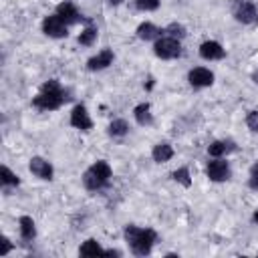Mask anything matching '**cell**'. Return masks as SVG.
<instances>
[{"label":"cell","mask_w":258,"mask_h":258,"mask_svg":"<svg viewBox=\"0 0 258 258\" xmlns=\"http://www.w3.org/2000/svg\"><path fill=\"white\" fill-rule=\"evenodd\" d=\"M64 101H69V97L62 85L56 79H48L46 83H42L38 95L32 99V107H36L38 111H56Z\"/></svg>","instance_id":"1"},{"label":"cell","mask_w":258,"mask_h":258,"mask_svg":"<svg viewBox=\"0 0 258 258\" xmlns=\"http://www.w3.org/2000/svg\"><path fill=\"white\" fill-rule=\"evenodd\" d=\"M159 34H163V30L157 28L153 22H141V24L137 26V36H139L141 40H155Z\"/></svg>","instance_id":"16"},{"label":"cell","mask_w":258,"mask_h":258,"mask_svg":"<svg viewBox=\"0 0 258 258\" xmlns=\"http://www.w3.org/2000/svg\"><path fill=\"white\" fill-rule=\"evenodd\" d=\"M187 81H189V85L196 87V89L210 87V85L214 83V73H212L210 69H206V67H196V69H191V71L187 73Z\"/></svg>","instance_id":"11"},{"label":"cell","mask_w":258,"mask_h":258,"mask_svg":"<svg viewBox=\"0 0 258 258\" xmlns=\"http://www.w3.org/2000/svg\"><path fill=\"white\" fill-rule=\"evenodd\" d=\"M28 169H30L32 175H36L38 179H44V181H50L52 175H54V169H52L50 161H46V159L40 157V155H34V157L30 159Z\"/></svg>","instance_id":"9"},{"label":"cell","mask_w":258,"mask_h":258,"mask_svg":"<svg viewBox=\"0 0 258 258\" xmlns=\"http://www.w3.org/2000/svg\"><path fill=\"white\" fill-rule=\"evenodd\" d=\"M67 26L69 24H64L58 18V14L44 16V20H42V32L46 36H50V38H67V34H69V28Z\"/></svg>","instance_id":"5"},{"label":"cell","mask_w":258,"mask_h":258,"mask_svg":"<svg viewBox=\"0 0 258 258\" xmlns=\"http://www.w3.org/2000/svg\"><path fill=\"white\" fill-rule=\"evenodd\" d=\"M252 81L258 85V71H254V73H252Z\"/></svg>","instance_id":"29"},{"label":"cell","mask_w":258,"mask_h":258,"mask_svg":"<svg viewBox=\"0 0 258 258\" xmlns=\"http://www.w3.org/2000/svg\"><path fill=\"white\" fill-rule=\"evenodd\" d=\"M54 14H58V18L64 22V24H77V22H81V20H87L79 10H77V6L73 4V2H69V0H64V2H60L58 6H56V12ZM89 22V20H87Z\"/></svg>","instance_id":"10"},{"label":"cell","mask_w":258,"mask_h":258,"mask_svg":"<svg viewBox=\"0 0 258 258\" xmlns=\"http://www.w3.org/2000/svg\"><path fill=\"white\" fill-rule=\"evenodd\" d=\"M200 56L206 58V60H220L226 56V50L222 48L220 42L216 40H206L200 44Z\"/></svg>","instance_id":"13"},{"label":"cell","mask_w":258,"mask_h":258,"mask_svg":"<svg viewBox=\"0 0 258 258\" xmlns=\"http://www.w3.org/2000/svg\"><path fill=\"white\" fill-rule=\"evenodd\" d=\"M151 157H153L155 163H165L173 157V147L169 143H157L151 151Z\"/></svg>","instance_id":"17"},{"label":"cell","mask_w":258,"mask_h":258,"mask_svg":"<svg viewBox=\"0 0 258 258\" xmlns=\"http://www.w3.org/2000/svg\"><path fill=\"white\" fill-rule=\"evenodd\" d=\"M123 0H109V4H113V6H117V4H121Z\"/></svg>","instance_id":"30"},{"label":"cell","mask_w":258,"mask_h":258,"mask_svg":"<svg viewBox=\"0 0 258 258\" xmlns=\"http://www.w3.org/2000/svg\"><path fill=\"white\" fill-rule=\"evenodd\" d=\"M133 2L143 12H151V10H157L159 8V0H133Z\"/></svg>","instance_id":"25"},{"label":"cell","mask_w":258,"mask_h":258,"mask_svg":"<svg viewBox=\"0 0 258 258\" xmlns=\"http://www.w3.org/2000/svg\"><path fill=\"white\" fill-rule=\"evenodd\" d=\"M246 125H248V129L250 131H258V111H248V115H246Z\"/></svg>","instance_id":"27"},{"label":"cell","mask_w":258,"mask_h":258,"mask_svg":"<svg viewBox=\"0 0 258 258\" xmlns=\"http://www.w3.org/2000/svg\"><path fill=\"white\" fill-rule=\"evenodd\" d=\"M69 121H71V125L75 129H81V131H91L93 129V119L89 117V111H87V107L83 103H79V105L73 107Z\"/></svg>","instance_id":"7"},{"label":"cell","mask_w":258,"mask_h":258,"mask_svg":"<svg viewBox=\"0 0 258 258\" xmlns=\"http://www.w3.org/2000/svg\"><path fill=\"white\" fill-rule=\"evenodd\" d=\"M113 60H115L113 50H111V48H103L99 54H95V56H91V58L87 60V69H89V71H103V69H107L109 64H113Z\"/></svg>","instance_id":"12"},{"label":"cell","mask_w":258,"mask_h":258,"mask_svg":"<svg viewBox=\"0 0 258 258\" xmlns=\"http://www.w3.org/2000/svg\"><path fill=\"white\" fill-rule=\"evenodd\" d=\"M232 151H236V141H232V139H218L208 145V153L212 157H224Z\"/></svg>","instance_id":"14"},{"label":"cell","mask_w":258,"mask_h":258,"mask_svg":"<svg viewBox=\"0 0 258 258\" xmlns=\"http://www.w3.org/2000/svg\"><path fill=\"white\" fill-rule=\"evenodd\" d=\"M248 185H250V189L258 191V161L252 163V167H250V179H248Z\"/></svg>","instance_id":"26"},{"label":"cell","mask_w":258,"mask_h":258,"mask_svg":"<svg viewBox=\"0 0 258 258\" xmlns=\"http://www.w3.org/2000/svg\"><path fill=\"white\" fill-rule=\"evenodd\" d=\"M163 34H167V36H171V38H177V40H181L187 32H185V26L183 24H177V22H171V24H167L165 28H163Z\"/></svg>","instance_id":"23"},{"label":"cell","mask_w":258,"mask_h":258,"mask_svg":"<svg viewBox=\"0 0 258 258\" xmlns=\"http://www.w3.org/2000/svg\"><path fill=\"white\" fill-rule=\"evenodd\" d=\"M252 220H254V222H256V224H258V210H256V212H254V216H252Z\"/></svg>","instance_id":"31"},{"label":"cell","mask_w":258,"mask_h":258,"mask_svg":"<svg viewBox=\"0 0 258 258\" xmlns=\"http://www.w3.org/2000/svg\"><path fill=\"white\" fill-rule=\"evenodd\" d=\"M97 34H99V30H97V26H93V24H89L87 28H83L81 30V34H79V44H83V46H91L95 40H97Z\"/></svg>","instance_id":"20"},{"label":"cell","mask_w":258,"mask_h":258,"mask_svg":"<svg viewBox=\"0 0 258 258\" xmlns=\"http://www.w3.org/2000/svg\"><path fill=\"white\" fill-rule=\"evenodd\" d=\"M123 236H125V242L129 244V248H131V252L135 256H147L151 252L155 240H157L155 230H151V228H139V226H133V224L125 226Z\"/></svg>","instance_id":"2"},{"label":"cell","mask_w":258,"mask_h":258,"mask_svg":"<svg viewBox=\"0 0 258 258\" xmlns=\"http://www.w3.org/2000/svg\"><path fill=\"white\" fill-rule=\"evenodd\" d=\"M0 181H2L4 187H6V185H12V187L20 185V177H18L14 171H10L8 165H2V167H0Z\"/></svg>","instance_id":"22"},{"label":"cell","mask_w":258,"mask_h":258,"mask_svg":"<svg viewBox=\"0 0 258 258\" xmlns=\"http://www.w3.org/2000/svg\"><path fill=\"white\" fill-rule=\"evenodd\" d=\"M133 117H135V121H137L139 125H143V127L151 125V123H153L151 105H149V103H139V105L133 109Z\"/></svg>","instance_id":"15"},{"label":"cell","mask_w":258,"mask_h":258,"mask_svg":"<svg viewBox=\"0 0 258 258\" xmlns=\"http://www.w3.org/2000/svg\"><path fill=\"white\" fill-rule=\"evenodd\" d=\"M206 175H208L212 181H216V183L226 181V179L230 177V165H228V161L222 159V157H216L214 161L208 163V167H206Z\"/></svg>","instance_id":"8"},{"label":"cell","mask_w":258,"mask_h":258,"mask_svg":"<svg viewBox=\"0 0 258 258\" xmlns=\"http://www.w3.org/2000/svg\"><path fill=\"white\" fill-rule=\"evenodd\" d=\"M234 18L242 24H254L258 20V10L250 0H240L234 8Z\"/></svg>","instance_id":"6"},{"label":"cell","mask_w":258,"mask_h":258,"mask_svg":"<svg viewBox=\"0 0 258 258\" xmlns=\"http://www.w3.org/2000/svg\"><path fill=\"white\" fill-rule=\"evenodd\" d=\"M153 52L155 56L163 58V60H171V58H177L181 54V44L177 38H171V36H161L155 40L153 44Z\"/></svg>","instance_id":"4"},{"label":"cell","mask_w":258,"mask_h":258,"mask_svg":"<svg viewBox=\"0 0 258 258\" xmlns=\"http://www.w3.org/2000/svg\"><path fill=\"white\" fill-rule=\"evenodd\" d=\"M171 177H173L177 183H181L183 187H189V185H191V177H189V169H187V167L175 169V171L171 173Z\"/></svg>","instance_id":"24"},{"label":"cell","mask_w":258,"mask_h":258,"mask_svg":"<svg viewBox=\"0 0 258 258\" xmlns=\"http://www.w3.org/2000/svg\"><path fill=\"white\" fill-rule=\"evenodd\" d=\"M10 250H12V242H10V240H8L6 236H4V238H2V248H0V256H6V254H8Z\"/></svg>","instance_id":"28"},{"label":"cell","mask_w":258,"mask_h":258,"mask_svg":"<svg viewBox=\"0 0 258 258\" xmlns=\"http://www.w3.org/2000/svg\"><path fill=\"white\" fill-rule=\"evenodd\" d=\"M79 254L81 256H99V254H105V250L101 248V244L95 240V238H89L83 242V246L79 248Z\"/></svg>","instance_id":"19"},{"label":"cell","mask_w":258,"mask_h":258,"mask_svg":"<svg viewBox=\"0 0 258 258\" xmlns=\"http://www.w3.org/2000/svg\"><path fill=\"white\" fill-rule=\"evenodd\" d=\"M18 226H20V236H22V240H26V242L34 240V236H36V226H34V220H32L30 216H20Z\"/></svg>","instance_id":"18"},{"label":"cell","mask_w":258,"mask_h":258,"mask_svg":"<svg viewBox=\"0 0 258 258\" xmlns=\"http://www.w3.org/2000/svg\"><path fill=\"white\" fill-rule=\"evenodd\" d=\"M109 135L111 137H123V135H127L129 133V125H127V121L125 119H113L111 123H109Z\"/></svg>","instance_id":"21"},{"label":"cell","mask_w":258,"mask_h":258,"mask_svg":"<svg viewBox=\"0 0 258 258\" xmlns=\"http://www.w3.org/2000/svg\"><path fill=\"white\" fill-rule=\"evenodd\" d=\"M111 175H113L111 165H109L107 161L99 159V161H95V163L83 173V185H85L89 191H99V189H103V187L109 183Z\"/></svg>","instance_id":"3"}]
</instances>
